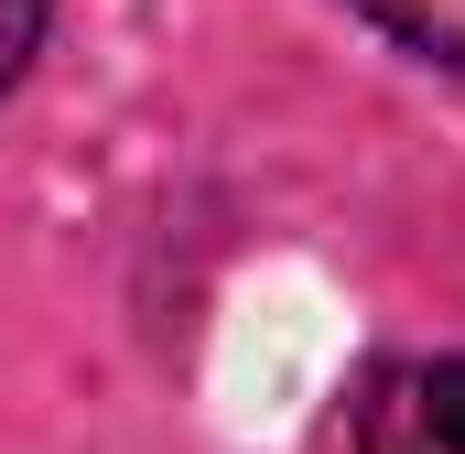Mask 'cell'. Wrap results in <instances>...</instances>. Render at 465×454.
<instances>
[{"mask_svg":"<svg viewBox=\"0 0 465 454\" xmlns=\"http://www.w3.org/2000/svg\"><path fill=\"white\" fill-rule=\"evenodd\" d=\"M390 44H411V54H433V65H465V0H357Z\"/></svg>","mask_w":465,"mask_h":454,"instance_id":"cell-2","label":"cell"},{"mask_svg":"<svg viewBox=\"0 0 465 454\" xmlns=\"http://www.w3.org/2000/svg\"><path fill=\"white\" fill-rule=\"evenodd\" d=\"M357 454H465V357H401L357 400Z\"/></svg>","mask_w":465,"mask_h":454,"instance_id":"cell-1","label":"cell"},{"mask_svg":"<svg viewBox=\"0 0 465 454\" xmlns=\"http://www.w3.org/2000/svg\"><path fill=\"white\" fill-rule=\"evenodd\" d=\"M44 11H54V0H0V87H22V65H33V44H44Z\"/></svg>","mask_w":465,"mask_h":454,"instance_id":"cell-3","label":"cell"}]
</instances>
